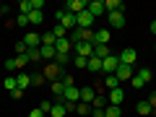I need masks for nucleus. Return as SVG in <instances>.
Segmentation results:
<instances>
[{
    "label": "nucleus",
    "instance_id": "f257e3e1",
    "mask_svg": "<svg viewBox=\"0 0 156 117\" xmlns=\"http://www.w3.org/2000/svg\"><path fill=\"white\" fill-rule=\"evenodd\" d=\"M55 21L60 23V26H65L68 31H73V29H76V16H73V13H68V11H62V8H57V11H55Z\"/></svg>",
    "mask_w": 156,
    "mask_h": 117
},
{
    "label": "nucleus",
    "instance_id": "f03ea898",
    "mask_svg": "<svg viewBox=\"0 0 156 117\" xmlns=\"http://www.w3.org/2000/svg\"><path fill=\"white\" fill-rule=\"evenodd\" d=\"M117 65H120V55H109V57H104V60H101V73H104V76H115Z\"/></svg>",
    "mask_w": 156,
    "mask_h": 117
},
{
    "label": "nucleus",
    "instance_id": "7ed1b4c3",
    "mask_svg": "<svg viewBox=\"0 0 156 117\" xmlns=\"http://www.w3.org/2000/svg\"><path fill=\"white\" fill-rule=\"evenodd\" d=\"M94 23H96V18L89 11H81L76 16V29H94Z\"/></svg>",
    "mask_w": 156,
    "mask_h": 117
},
{
    "label": "nucleus",
    "instance_id": "20e7f679",
    "mask_svg": "<svg viewBox=\"0 0 156 117\" xmlns=\"http://www.w3.org/2000/svg\"><path fill=\"white\" fill-rule=\"evenodd\" d=\"M62 73H65V70H62L60 65H55V62H50V65H47L44 70H42V76H44L47 81L52 83V81H60V78H62Z\"/></svg>",
    "mask_w": 156,
    "mask_h": 117
},
{
    "label": "nucleus",
    "instance_id": "39448f33",
    "mask_svg": "<svg viewBox=\"0 0 156 117\" xmlns=\"http://www.w3.org/2000/svg\"><path fill=\"white\" fill-rule=\"evenodd\" d=\"M86 5H89V0H68L65 5H62V11L73 13V16H78L81 11H86Z\"/></svg>",
    "mask_w": 156,
    "mask_h": 117
},
{
    "label": "nucleus",
    "instance_id": "423d86ee",
    "mask_svg": "<svg viewBox=\"0 0 156 117\" xmlns=\"http://www.w3.org/2000/svg\"><path fill=\"white\" fill-rule=\"evenodd\" d=\"M73 50H76L78 57H86V60L94 55V44L91 42H78V44H73Z\"/></svg>",
    "mask_w": 156,
    "mask_h": 117
},
{
    "label": "nucleus",
    "instance_id": "0eeeda50",
    "mask_svg": "<svg viewBox=\"0 0 156 117\" xmlns=\"http://www.w3.org/2000/svg\"><path fill=\"white\" fill-rule=\"evenodd\" d=\"M23 44H26L29 50H39V47H42V34H37V31H29L26 37H23Z\"/></svg>",
    "mask_w": 156,
    "mask_h": 117
},
{
    "label": "nucleus",
    "instance_id": "6e6552de",
    "mask_svg": "<svg viewBox=\"0 0 156 117\" xmlns=\"http://www.w3.org/2000/svg\"><path fill=\"white\" fill-rule=\"evenodd\" d=\"M115 76H117V81H130V78L135 76V73H133V65H122V62H120L117 70H115Z\"/></svg>",
    "mask_w": 156,
    "mask_h": 117
},
{
    "label": "nucleus",
    "instance_id": "1a4fd4ad",
    "mask_svg": "<svg viewBox=\"0 0 156 117\" xmlns=\"http://www.w3.org/2000/svg\"><path fill=\"white\" fill-rule=\"evenodd\" d=\"M86 11L91 13L94 18H99L101 13H107L104 11V0H89V5H86Z\"/></svg>",
    "mask_w": 156,
    "mask_h": 117
},
{
    "label": "nucleus",
    "instance_id": "9d476101",
    "mask_svg": "<svg viewBox=\"0 0 156 117\" xmlns=\"http://www.w3.org/2000/svg\"><path fill=\"white\" fill-rule=\"evenodd\" d=\"M107 99H109V104H115V107H122V101H125V91H122V86H117V89H112Z\"/></svg>",
    "mask_w": 156,
    "mask_h": 117
},
{
    "label": "nucleus",
    "instance_id": "9b49d317",
    "mask_svg": "<svg viewBox=\"0 0 156 117\" xmlns=\"http://www.w3.org/2000/svg\"><path fill=\"white\" fill-rule=\"evenodd\" d=\"M109 39H112L109 29H99V31H94V47L96 44H109Z\"/></svg>",
    "mask_w": 156,
    "mask_h": 117
},
{
    "label": "nucleus",
    "instance_id": "f8f14e48",
    "mask_svg": "<svg viewBox=\"0 0 156 117\" xmlns=\"http://www.w3.org/2000/svg\"><path fill=\"white\" fill-rule=\"evenodd\" d=\"M62 101H73V104H78V101H81V89H78V86H70V89H65V96H62Z\"/></svg>",
    "mask_w": 156,
    "mask_h": 117
},
{
    "label": "nucleus",
    "instance_id": "ddd939ff",
    "mask_svg": "<svg viewBox=\"0 0 156 117\" xmlns=\"http://www.w3.org/2000/svg\"><path fill=\"white\" fill-rule=\"evenodd\" d=\"M135 60H138V52L135 50H122L120 52V62H122V65H133Z\"/></svg>",
    "mask_w": 156,
    "mask_h": 117
},
{
    "label": "nucleus",
    "instance_id": "4468645a",
    "mask_svg": "<svg viewBox=\"0 0 156 117\" xmlns=\"http://www.w3.org/2000/svg\"><path fill=\"white\" fill-rule=\"evenodd\" d=\"M70 50H73V44H70V39H57L55 42V52H62V55H70Z\"/></svg>",
    "mask_w": 156,
    "mask_h": 117
},
{
    "label": "nucleus",
    "instance_id": "2eb2a0df",
    "mask_svg": "<svg viewBox=\"0 0 156 117\" xmlns=\"http://www.w3.org/2000/svg\"><path fill=\"white\" fill-rule=\"evenodd\" d=\"M16 86L21 91H26L29 86H31V76H29V73H16Z\"/></svg>",
    "mask_w": 156,
    "mask_h": 117
},
{
    "label": "nucleus",
    "instance_id": "dca6fc26",
    "mask_svg": "<svg viewBox=\"0 0 156 117\" xmlns=\"http://www.w3.org/2000/svg\"><path fill=\"white\" fill-rule=\"evenodd\" d=\"M50 91L55 94L57 101H62V96H65V86H62V81H52V83H50Z\"/></svg>",
    "mask_w": 156,
    "mask_h": 117
},
{
    "label": "nucleus",
    "instance_id": "f3484780",
    "mask_svg": "<svg viewBox=\"0 0 156 117\" xmlns=\"http://www.w3.org/2000/svg\"><path fill=\"white\" fill-rule=\"evenodd\" d=\"M107 16H109V23H112L115 29H122V26H125V16H122L120 11H115V13H107Z\"/></svg>",
    "mask_w": 156,
    "mask_h": 117
},
{
    "label": "nucleus",
    "instance_id": "a211bd4d",
    "mask_svg": "<svg viewBox=\"0 0 156 117\" xmlns=\"http://www.w3.org/2000/svg\"><path fill=\"white\" fill-rule=\"evenodd\" d=\"M122 0H104V11L107 13H115V11H120V13H122Z\"/></svg>",
    "mask_w": 156,
    "mask_h": 117
},
{
    "label": "nucleus",
    "instance_id": "6ab92c4d",
    "mask_svg": "<svg viewBox=\"0 0 156 117\" xmlns=\"http://www.w3.org/2000/svg\"><path fill=\"white\" fill-rule=\"evenodd\" d=\"M107 104H109V99L104 94H96L94 101H91V109H107Z\"/></svg>",
    "mask_w": 156,
    "mask_h": 117
},
{
    "label": "nucleus",
    "instance_id": "aec40b11",
    "mask_svg": "<svg viewBox=\"0 0 156 117\" xmlns=\"http://www.w3.org/2000/svg\"><path fill=\"white\" fill-rule=\"evenodd\" d=\"M109 55H112L109 44H96L94 47V57H99V60H104V57H109Z\"/></svg>",
    "mask_w": 156,
    "mask_h": 117
},
{
    "label": "nucleus",
    "instance_id": "412c9836",
    "mask_svg": "<svg viewBox=\"0 0 156 117\" xmlns=\"http://www.w3.org/2000/svg\"><path fill=\"white\" fill-rule=\"evenodd\" d=\"M94 96H96V91L91 89V86H83V89H81V101L91 104V101H94Z\"/></svg>",
    "mask_w": 156,
    "mask_h": 117
},
{
    "label": "nucleus",
    "instance_id": "4be33fe9",
    "mask_svg": "<svg viewBox=\"0 0 156 117\" xmlns=\"http://www.w3.org/2000/svg\"><path fill=\"white\" fill-rule=\"evenodd\" d=\"M68 112H65V104L62 101H55L52 104V109H50V117H65Z\"/></svg>",
    "mask_w": 156,
    "mask_h": 117
},
{
    "label": "nucleus",
    "instance_id": "5701e85b",
    "mask_svg": "<svg viewBox=\"0 0 156 117\" xmlns=\"http://www.w3.org/2000/svg\"><path fill=\"white\" fill-rule=\"evenodd\" d=\"M42 21H44V13L42 11H31L29 13V23H31V26H39Z\"/></svg>",
    "mask_w": 156,
    "mask_h": 117
},
{
    "label": "nucleus",
    "instance_id": "b1692460",
    "mask_svg": "<svg viewBox=\"0 0 156 117\" xmlns=\"http://www.w3.org/2000/svg\"><path fill=\"white\" fill-rule=\"evenodd\" d=\"M135 76H138L140 81H143V86H146V83H151V78H154V73H151V68H140V70L135 73Z\"/></svg>",
    "mask_w": 156,
    "mask_h": 117
},
{
    "label": "nucleus",
    "instance_id": "393cba45",
    "mask_svg": "<svg viewBox=\"0 0 156 117\" xmlns=\"http://www.w3.org/2000/svg\"><path fill=\"white\" fill-rule=\"evenodd\" d=\"M39 52H42V60H55V55H57L55 47H44V44L39 47Z\"/></svg>",
    "mask_w": 156,
    "mask_h": 117
},
{
    "label": "nucleus",
    "instance_id": "a878e982",
    "mask_svg": "<svg viewBox=\"0 0 156 117\" xmlns=\"http://www.w3.org/2000/svg\"><path fill=\"white\" fill-rule=\"evenodd\" d=\"M120 115H122V107L107 104V109H104V117H120Z\"/></svg>",
    "mask_w": 156,
    "mask_h": 117
},
{
    "label": "nucleus",
    "instance_id": "bb28decb",
    "mask_svg": "<svg viewBox=\"0 0 156 117\" xmlns=\"http://www.w3.org/2000/svg\"><path fill=\"white\" fill-rule=\"evenodd\" d=\"M86 70H96V73H101V60L91 55V57H89V65H86Z\"/></svg>",
    "mask_w": 156,
    "mask_h": 117
},
{
    "label": "nucleus",
    "instance_id": "cd10ccee",
    "mask_svg": "<svg viewBox=\"0 0 156 117\" xmlns=\"http://www.w3.org/2000/svg\"><path fill=\"white\" fill-rule=\"evenodd\" d=\"M16 11H18V13H23V16H29V13L34 11V8H31V0H21V3H18V8H16Z\"/></svg>",
    "mask_w": 156,
    "mask_h": 117
},
{
    "label": "nucleus",
    "instance_id": "c85d7f7f",
    "mask_svg": "<svg viewBox=\"0 0 156 117\" xmlns=\"http://www.w3.org/2000/svg\"><path fill=\"white\" fill-rule=\"evenodd\" d=\"M120 86V81H117V76H104V89H117Z\"/></svg>",
    "mask_w": 156,
    "mask_h": 117
},
{
    "label": "nucleus",
    "instance_id": "c756f323",
    "mask_svg": "<svg viewBox=\"0 0 156 117\" xmlns=\"http://www.w3.org/2000/svg\"><path fill=\"white\" fill-rule=\"evenodd\" d=\"M135 112H138V115H151L154 109H151V104H148V101H138V107H135Z\"/></svg>",
    "mask_w": 156,
    "mask_h": 117
},
{
    "label": "nucleus",
    "instance_id": "7c9ffc66",
    "mask_svg": "<svg viewBox=\"0 0 156 117\" xmlns=\"http://www.w3.org/2000/svg\"><path fill=\"white\" fill-rule=\"evenodd\" d=\"M52 34H55V39H65V37H68V29H65V26H60V23H55Z\"/></svg>",
    "mask_w": 156,
    "mask_h": 117
},
{
    "label": "nucleus",
    "instance_id": "2f4dec72",
    "mask_svg": "<svg viewBox=\"0 0 156 117\" xmlns=\"http://www.w3.org/2000/svg\"><path fill=\"white\" fill-rule=\"evenodd\" d=\"M26 60L29 62H39V60H42V52H39V50H26Z\"/></svg>",
    "mask_w": 156,
    "mask_h": 117
},
{
    "label": "nucleus",
    "instance_id": "473e14b6",
    "mask_svg": "<svg viewBox=\"0 0 156 117\" xmlns=\"http://www.w3.org/2000/svg\"><path fill=\"white\" fill-rule=\"evenodd\" d=\"M76 112H78V115H91V104H86V101H78V104H76Z\"/></svg>",
    "mask_w": 156,
    "mask_h": 117
},
{
    "label": "nucleus",
    "instance_id": "72a5a7b5",
    "mask_svg": "<svg viewBox=\"0 0 156 117\" xmlns=\"http://www.w3.org/2000/svg\"><path fill=\"white\" fill-rule=\"evenodd\" d=\"M68 60H70V55H62V52H57V55H55V60H52V62H55V65H68Z\"/></svg>",
    "mask_w": 156,
    "mask_h": 117
},
{
    "label": "nucleus",
    "instance_id": "f704fd0d",
    "mask_svg": "<svg viewBox=\"0 0 156 117\" xmlns=\"http://www.w3.org/2000/svg\"><path fill=\"white\" fill-rule=\"evenodd\" d=\"M44 81H47V78L42 76V73H31V86H42Z\"/></svg>",
    "mask_w": 156,
    "mask_h": 117
},
{
    "label": "nucleus",
    "instance_id": "c9c22d12",
    "mask_svg": "<svg viewBox=\"0 0 156 117\" xmlns=\"http://www.w3.org/2000/svg\"><path fill=\"white\" fill-rule=\"evenodd\" d=\"M60 81H62V86H65V89L76 86V81H73V76H70V73H62V78H60Z\"/></svg>",
    "mask_w": 156,
    "mask_h": 117
},
{
    "label": "nucleus",
    "instance_id": "e433bc0d",
    "mask_svg": "<svg viewBox=\"0 0 156 117\" xmlns=\"http://www.w3.org/2000/svg\"><path fill=\"white\" fill-rule=\"evenodd\" d=\"M3 86H5L8 91H16V89H18V86H16V78H13V76H8L5 81H3Z\"/></svg>",
    "mask_w": 156,
    "mask_h": 117
},
{
    "label": "nucleus",
    "instance_id": "4c0bfd02",
    "mask_svg": "<svg viewBox=\"0 0 156 117\" xmlns=\"http://www.w3.org/2000/svg\"><path fill=\"white\" fill-rule=\"evenodd\" d=\"M73 62H76V68H81V70H86V65H89L86 57H78V55H76V60H73Z\"/></svg>",
    "mask_w": 156,
    "mask_h": 117
},
{
    "label": "nucleus",
    "instance_id": "58836bf2",
    "mask_svg": "<svg viewBox=\"0 0 156 117\" xmlns=\"http://www.w3.org/2000/svg\"><path fill=\"white\" fill-rule=\"evenodd\" d=\"M26 50H29V47L23 44V42H16V57H21V55H26Z\"/></svg>",
    "mask_w": 156,
    "mask_h": 117
},
{
    "label": "nucleus",
    "instance_id": "ea45409f",
    "mask_svg": "<svg viewBox=\"0 0 156 117\" xmlns=\"http://www.w3.org/2000/svg\"><path fill=\"white\" fill-rule=\"evenodd\" d=\"M16 23H18V26H29V16H23V13H18Z\"/></svg>",
    "mask_w": 156,
    "mask_h": 117
},
{
    "label": "nucleus",
    "instance_id": "a19ab883",
    "mask_svg": "<svg viewBox=\"0 0 156 117\" xmlns=\"http://www.w3.org/2000/svg\"><path fill=\"white\" fill-rule=\"evenodd\" d=\"M29 65V60H26V55H21V57H16V68H26Z\"/></svg>",
    "mask_w": 156,
    "mask_h": 117
},
{
    "label": "nucleus",
    "instance_id": "79ce46f5",
    "mask_svg": "<svg viewBox=\"0 0 156 117\" xmlns=\"http://www.w3.org/2000/svg\"><path fill=\"white\" fill-rule=\"evenodd\" d=\"M130 83H133V89H143V81H140L138 76H133V78H130Z\"/></svg>",
    "mask_w": 156,
    "mask_h": 117
},
{
    "label": "nucleus",
    "instance_id": "37998d69",
    "mask_svg": "<svg viewBox=\"0 0 156 117\" xmlns=\"http://www.w3.org/2000/svg\"><path fill=\"white\" fill-rule=\"evenodd\" d=\"M39 109L44 112V115H50V109H52V101H42V104H39Z\"/></svg>",
    "mask_w": 156,
    "mask_h": 117
},
{
    "label": "nucleus",
    "instance_id": "c03bdc74",
    "mask_svg": "<svg viewBox=\"0 0 156 117\" xmlns=\"http://www.w3.org/2000/svg\"><path fill=\"white\" fill-rule=\"evenodd\" d=\"M31 8L34 11H42V8H44V0H31Z\"/></svg>",
    "mask_w": 156,
    "mask_h": 117
},
{
    "label": "nucleus",
    "instance_id": "a18cd8bd",
    "mask_svg": "<svg viewBox=\"0 0 156 117\" xmlns=\"http://www.w3.org/2000/svg\"><path fill=\"white\" fill-rule=\"evenodd\" d=\"M146 101H148V104H151V109H156V91H151V96H148V99H146Z\"/></svg>",
    "mask_w": 156,
    "mask_h": 117
},
{
    "label": "nucleus",
    "instance_id": "49530a36",
    "mask_svg": "<svg viewBox=\"0 0 156 117\" xmlns=\"http://www.w3.org/2000/svg\"><path fill=\"white\" fill-rule=\"evenodd\" d=\"M29 117H44V112H42V109L37 107V109H31V112H29Z\"/></svg>",
    "mask_w": 156,
    "mask_h": 117
},
{
    "label": "nucleus",
    "instance_id": "de8ad7c7",
    "mask_svg": "<svg viewBox=\"0 0 156 117\" xmlns=\"http://www.w3.org/2000/svg\"><path fill=\"white\" fill-rule=\"evenodd\" d=\"M5 68H8V70H16V60H13V57H11V60H5Z\"/></svg>",
    "mask_w": 156,
    "mask_h": 117
},
{
    "label": "nucleus",
    "instance_id": "09e8293b",
    "mask_svg": "<svg viewBox=\"0 0 156 117\" xmlns=\"http://www.w3.org/2000/svg\"><path fill=\"white\" fill-rule=\"evenodd\" d=\"M11 96H13V99L18 101V99H21V96H23V91H21V89H16V91H11Z\"/></svg>",
    "mask_w": 156,
    "mask_h": 117
},
{
    "label": "nucleus",
    "instance_id": "8fccbe9b",
    "mask_svg": "<svg viewBox=\"0 0 156 117\" xmlns=\"http://www.w3.org/2000/svg\"><path fill=\"white\" fill-rule=\"evenodd\" d=\"M91 115L94 117H104V109H91Z\"/></svg>",
    "mask_w": 156,
    "mask_h": 117
},
{
    "label": "nucleus",
    "instance_id": "3c124183",
    "mask_svg": "<svg viewBox=\"0 0 156 117\" xmlns=\"http://www.w3.org/2000/svg\"><path fill=\"white\" fill-rule=\"evenodd\" d=\"M148 31H151V34H156V21H151V26H148Z\"/></svg>",
    "mask_w": 156,
    "mask_h": 117
},
{
    "label": "nucleus",
    "instance_id": "603ef678",
    "mask_svg": "<svg viewBox=\"0 0 156 117\" xmlns=\"http://www.w3.org/2000/svg\"><path fill=\"white\" fill-rule=\"evenodd\" d=\"M151 115H156V109H154V112H151Z\"/></svg>",
    "mask_w": 156,
    "mask_h": 117
},
{
    "label": "nucleus",
    "instance_id": "864d4df0",
    "mask_svg": "<svg viewBox=\"0 0 156 117\" xmlns=\"http://www.w3.org/2000/svg\"><path fill=\"white\" fill-rule=\"evenodd\" d=\"M154 50H156V44H154Z\"/></svg>",
    "mask_w": 156,
    "mask_h": 117
}]
</instances>
